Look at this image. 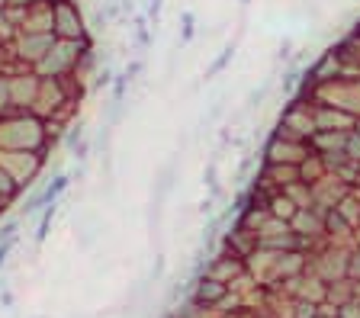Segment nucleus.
Returning <instances> with one entry per match:
<instances>
[{
  "label": "nucleus",
  "mask_w": 360,
  "mask_h": 318,
  "mask_svg": "<svg viewBox=\"0 0 360 318\" xmlns=\"http://www.w3.org/2000/svg\"><path fill=\"white\" fill-rule=\"evenodd\" d=\"M290 228L300 238H306L309 244H315V238H325L322 209H315V206H302V209H296V216L290 219Z\"/></svg>",
  "instance_id": "11"
},
{
  "label": "nucleus",
  "mask_w": 360,
  "mask_h": 318,
  "mask_svg": "<svg viewBox=\"0 0 360 318\" xmlns=\"http://www.w3.org/2000/svg\"><path fill=\"white\" fill-rule=\"evenodd\" d=\"M52 32L55 39H71V42L94 39L87 29V13H84L81 0H52Z\"/></svg>",
  "instance_id": "3"
},
{
  "label": "nucleus",
  "mask_w": 360,
  "mask_h": 318,
  "mask_svg": "<svg viewBox=\"0 0 360 318\" xmlns=\"http://www.w3.org/2000/svg\"><path fill=\"white\" fill-rule=\"evenodd\" d=\"M315 267V277L325 283H335V280H347V251L335 248V251H325L322 258L312 260Z\"/></svg>",
  "instance_id": "12"
},
{
  "label": "nucleus",
  "mask_w": 360,
  "mask_h": 318,
  "mask_svg": "<svg viewBox=\"0 0 360 318\" xmlns=\"http://www.w3.org/2000/svg\"><path fill=\"white\" fill-rule=\"evenodd\" d=\"M312 116H315V132L319 129H354V116L345 113V110H338V106H328V103H312Z\"/></svg>",
  "instance_id": "13"
},
{
  "label": "nucleus",
  "mask_w": 360,
  "mask_h": 318,
  "mask_svg": "<svg viewBox=\"0 0 360 318\" xmlns=\"http://www.w3.org/2000/svg\"><path fill=\"white\" fill-rule=\"evenodd\" d=\"M264 97H267V87H257V91H251V93H248V110H255V106H261V100Z\"/></svg>",
  "instance_id": "18"
},
{
  "label": "nucleus",
  "mask_w": 360,
  "mask_h": 318,
  "mask_svg": "<svg viewBox=\"0 0 360 318\" xmlns=\"http://www.w3.org/2000/svg\"><path fill=\"white\" fill-rule=\"evenodd\" d=\"M22 197V190H20V183L13 180V177L0 167V216H7V209L16 203V199Z\"/></svg>",
  "instance_id": "15"
},
{
  "label": "nucleus",
  "mask_w": 360,
  "mask_h": 318,
  "mask_svg": "<svg viewBox=\"0 0 360 318\" xmlns=\"http://www.w3.org/2000/svg\"><path fill=\"white\" fill-rule=\"evenodd\" d=\"M296 209H300V206L292 203V199L286 197L283 190H274V193H270V199H267V212H270V216H274V219H283V222H290L292 216H296Z\"/></svg>",
  "instance_id": "14"
},
{
  "label": "nucleus",
  "mask_w": 360,
  "mask_h": 318,
  "mask_svg": "<svg viewBox=\"0 0 360 318\" xmlns=\"http://www.w3.org/2000/svg\"><path fill=\"white\" fill-rule=\"evenodd\" d=\"M229 293H232V286H229V283L216 280V277H210V273H200V277H196V283L190 286V303L206 305V309H216V305L222 303Z\"/></svg>",
  "instance_id": "10"
},
{
  "label": "nucleus",
  "mask_w": 360,
  "mask_h": 318,
  "mask_svg": "<svg viewBox=\"0 0 360 318\" xmlns=\"http://www.w3.org/2000/svg\"><path fill=\"white\" fill-rule=\"evenodd\" d=\"M52 46H55L52 32H13V39H10V55H13L16 68H36Z\"/></svg>",
  "instance_id": "6"
},
{
  "label": "nucleus",
  "mask_w": 360,
  "mask_h": 318,
  "mask_svg": "<svg viewBox=\"0 0 360 318\" xmlns=\"http://www.w3.org/2000/svg\"><path fill=\"white\" fill-rule=\"evenodd\" d=\"M345 158L360 164V132L357 129H347V135H345Z\"/></svg>",
  "instance_id": "16"
},
{
  "label": "nucleus",
  "mask_w": 360,
  "mask_h": 318,
  "mask_svg": "<svg viewBox=\"0 0 360 318\" xmlns=\"http://www.w3.org/2000/svg\"><path fill=\"white\" fill-rule=\"evenodd\" d=\"M312 154L306 142H292V138H280L270 135V142L264 145V164H296L300 167L302 161Z\"/></svg>",
  "instance_id": "8"
},
{
  "label": "nucleus",
  "mask_w": 360,
  "mask_h": 318,
  "mask_svg": "<svg viewBox=\"0 0 360 318\" xmlns=\"http://www.w3.org/2000/svg\"><path fill=\"white\" fill-rule=\"evenodd\" d=\"M202 273H210V277H216V280L235 286V283H241L248 277V264H245V258H238V254H232V251H222V254H216V258L206 264Z\"/></svg>",
  "instance_id": "9"
},
{
  "label": "nucleus",
  "mask_w": 360,
  "mask_h": 318,
  "mask_svg": "<svg viewBox=\"0 0 360 318\" xmlns=\"http://www.w3.org/2000/svg\"><path fill=\"white\" fill-rule=\"evenodd\" d=\"M94 48V39H84V42H71V39H55V46L45 52V58L39 61L36 74L39 77H71L81 65V58Z\"/></svg>",
  "instance_id": "2"
},
{
  "label": "nucleus",
  "mask_w": 360,
  "mask_h": 318,
  "mask_svg": "<svg viewBox=\"0 0 360 318\" xmlns=\"http://www.w3.org/2000/svg\"><path fill=\"white\" fill-rule=\"evenodd\" d=\"M7 81H10V106H13V113H30L42 77L32 68H13L7 74Z\"/></svg>",
  "instance_id": "7"
},
{
  "label": "nucleus",
  "mask_w": 360,
  "mask_h": 318,
  "mask_svg": "<svg viewBox=\"0 0 360 318\" xmlns=\"http://www.w3.org/2000/svg\"><path fill=\"white\" fill-rule=\"evenodd\" d=\"M274 135L280 138H292V142H309L315 135V116H312V103L306 100H292L280 116Z\"/></svg>",
  "instance_id": "5"
},
{
  "label": "nucleus",
  "mask_w": 360,
  "mask_h": 318,
  "mask_svg": "<svg viewBox=\"0 0 360 318\" xmlns=\"http://www.w3.org/2000/svg\"><path fill=\"white\" fill-rule=\"evenodd\" d=\"M0 219H4V216H0Z\"/></svg>",
  "instance_id": "21"
},
{
  "label": "nucleus",
  "mask_w": 360,
  "mask_h": 318,
  "mask_svg": "<svg viewBox=\"0 0 360 318\" xmlns=\"http://www.w3.org/2000/svg\"><path fill=\"white\" fill-rule=\"evenodd\" d=\"M357 39H360V26H357Z\"/></svg>",
  "instance_id": "20"
},
{
  "label": "nucleus",
  "mask_w": 360,
  "mask_h": 318,
  "mask_svg": "<svg viewBox=\"0 0 360 318\" xmlns=\"http://www.w3.org/2000/svg\"><path fill=\"white\" fill-rule=\"evenodd\" d=\"M312 318H325V315H322V312H319V315H312Z\"/></svg>",
  "instance_id": "19"
},
{
  "label": "nucleus",
  "mask_w": 360,
  "mask_h": 318,
  "mask_svg": "<svg viewBox=\"0 0 360 318\" xmlns=\"http://www.w3.org/2000/svg\"><path fill=\"white\" fill-rule=\"evenodd\" d=\"M13 113V106H10V81L7 74H0V116Z\"/></svg>",
  "instance_id": "17"
},
{
  "label": "nucleus",
  "mask_w": 360,
  "mask_h": 318,
  "mask_svg": "<svg viewBox=\"0 0 360 318\" xmlns=\"http://www.w3.org/2000/svg\"><path fill=\"white\" fill-rule=\"evenodd\" d=\"M65 135V126L39 119L36 113L0 116V152H39L49 154Z\"/></svg>",
  "instance_id": "1"
},
{
  "label": "nucleus",
  "mask_w": 360,
  "mask_h": 318,
  "mask_svg": "<svg viewBox=\"0 0 360 318\" xmlns=\"http://www.w3.org/2000/svg\"><path fill=\"white\" fill-rule=\"evenodd\" d=\"M0 167L20 183V190L32 187L39 177L45 174V167H49V154H39V152H0Z\"/></svg>",
  "instance_id": "4"
}]
</instances>
